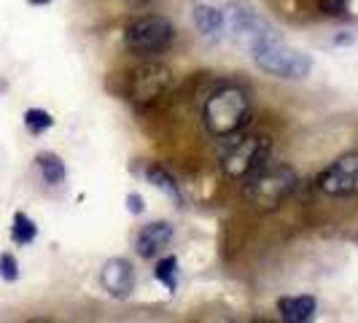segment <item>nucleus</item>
Listing matches in <instances>:
<instances>
[{
  "label": "nucleus",
  "mask_w": 358,
  "mask_h": 323,
  "mask_svg": "<svg viewBox=\"0 0 358 323\" xmlns=\"http://www.w3.org/2000/svg\"><path fill=\"white\" fill-rule=\"evenodd\" d=\"M251 122V97L237 84L215 89L202 108V124L213 138H234Z\"/></svg>",
  "instance_id": "f257e3e1"
},
{
  "label": "nucleus",
  "mask_w": 358,
  "mask_h": 323,
  "mask_svg": "<svg viewBox=\"0 0 358 323\" xmlns=\"http://www.w3.org/2000/svg\"><path fill=\"white\" fill-rule=\"evenodd\" d=\"M296 189V173L288 164H262L243 183V197L256 210H275L286 202Z\"/></svg>",
  "instance_id": "f03ea898"
},
{
  "label": "nucleus",
  "mask_w": 358,
  "mask_h": 323,
  "mask_svg": "<svg viewBox=\"0 0 358 323\" xmlns=\"http://www.w3.org/2000/svg\"><path fill=\"white\" fill-rule=\"evenodd\" d=\"M272 141L267 135H243L221 154V173L232 180H245L262 164H267Z\"/></svg>",
  "instance_id": "7ed1b4c3"
},
{
  "label": "nucleus",
  "mask_w": 358,
  "mask_h": 323,
  "mask_svg": "<svg viewBox=\"0 0 358 323\" xmlns=\"http://www.w3.org/2000/svg\"><path fill=\"white\" fill-rule=\"evenodd\" d=\"M176 41V27L173 22L157 14H145L138 17L129 27L124 30V43L127 49L138 57H151V54L167 52Z\"/></svg>",
  "instance_id": "20e7f679"
},
{
  "label": "nucleus",
  "mask_w": 358,
  "mask_h": 323,
  "mask_svg": "<svg viewBox=\"0 0 358 323\" xmlns=\"http://www.w3.org/2000/svg\"><path fill=\"white\" fill-rule=\"evenodd\" d=\"M253 62L269 76H280V78H305L313 71V59L307 54L296 52L286 46L280 38H272L267 43H262L253 52Z\"/></svg>",
  "instance_id": "39448f33"
},
{
  "label": "nucleus",
  "mask_w": 358,
  "mask_h": 323,
  "mask_svg": "<svg viewBox=\"0 0 358 323\" xmlns=\"http://www.w3.org/2000/svg\"><path fill=\"white\" fill-rule=\"evenodd\" d=\"M173 87V73L162 62H143L127 76V97L135 106H151Z\"/></svg>",
  "instance_id": "423d86ee"
},
{
  "label": "nucleus",
  "mask_w": 358,
  "mask_h": 323,
  "mask_svg": "<svg viewBox=\"0 0 358 323\" xmlns=\"http://www.w3.org/2000/svg\"><path fill=\"white\" fill-rule=\"evenodd\" d=\"M224 24H229V33H232L234 43H240L245 52H256L262 43H267L272 38H278V33L269 27L267 22L240 8V6H229L227 8V17H224Z\"/></svg>",
  "instance_id": "0eeeda50"
},
{
  "label": "nucleus",
  "mask_w": 358,
  "mask_h": 323,
  "mask_svg": "<svg viewBox=\"0 0 358 323\" xmlns=\"http://www.w3.org/2000/svg\"><path fill=\"white\" fill-rule=\"evenodd\" d=\"M318 189L329 197H358V151L331 162L318 178Z\"/></svg>",
  "instance_id": "6e6552de"
},
{
  "label": "nucleus",
  "mask_w": 358,
  "mask_h": 323,
  "mask_svg": "<svg viewBox=\"0 0 358 323\" xmlns=\"http://www.w3.org/2000/svg\"><path fill=\"white\" fill-rule=\"evenodd\" d=\"M100 283L113 299H127L135 291V269L127 259H108L100 269Z\"/></svg>",
  "instance_id": "1a4fd4ad"
},
{
  "label": "nucleus",
  "mask_w": 358,
  "mask_h": 323,
  "mask_svg": "<svg viewBox=\"0 0 358 323\" xmlns=\"http://www.w3.org/2000/svg\"><path fill=\"white\" fill-rule=\"evenodd\" d=\"M173 234H176V229H173L170 221H151V224H145L143 229L138 232L135 251L141 253L143 259H154V256H159L170 245Z\"/></svg>",
  "instance_id": "9d476101"
},
{
  "label": "nucleus",
  "mask_w": 358,
  "mask_h": 323,
  "mask_svg": "<svg viewBox=\"0 0 358 323\" xmlns=\"http://www.w3.org/2000/svg\"><path fill=\"white\" fill-rule=\"evenodd\" d=\"M278 313L288 323H305L315 318L318 302H315V296H283L278 302Z\"/></svg>",
  "instance_id": "9b49d317"
},
{
  "label": "nucleus",
  "mask_w": 358,
  "mask_h": 323,
  "mask_svg": "<svg viewBox=\"0 0 358 323\" xmlns=\"http://www.w3.org/2000/svg\"><path fill=\"white\" fill-rule=\"evenodd\" d=\"M194 24H197V30L202 33L205 38H221L224 33V14L213 8V6H205V3H197L194 6Z\"/></svg>",
  "instance_id": "f8f14e48"
},
{
  "label": "nucleus",
  "mask_w": 358,
  "mask_h": 323,
  "mask_svg": "<svg viewBox=\"0 0 358 323\" xmlns=\"http://www.w3.org/2000/svg\"><path fill=\"white\" fill-rule=\"evenodd\" d=\"M38 170H41V178L46 180L49 186H59V183H65V175H68V170H65V162L59 159L57 154H38Z\"/></svg>",
  "instance_id": "ddd939ff"
},
{
  "label": "nucleus",
  "mask_w": 358,
  "mask_h": 323,
  "mask_svg": "<svg viewBox=\"0 0 358 323\" xmlns=\"http://www.w3.org/2000/svg\"><path fill=\"white\" fill-rule=\"evenodd\" d=\"M145 175H148V180L159 189V192H164L167 197L173 199L176 205H183V197H180V189H178V183H176V178L162 167V164H151L148 170H145Z\"/></svg>",
  "instance_id": "4468645a"
},
{
  "label": "nucleus",
  "mask_w": 358,
  "mask_h": 323,
  "mask_svg": "<svg viewBox=\"0 0 358 323\" xmlns=\"http://www.w3.org/2000/svg\"><path fill=\"white\" fill-rule=\"evenodd\" d=\"M154 278H157L170 294L178 291V259H176V256H164L159 264H157V269H154Z\"/></svg>",
  "instance_id": "2eb2a0df"
},
{
  "label": "nucleus",
  "mask_w": 358,
  "mask_h": 323,
  "mask_svg": "<svg viewBox=\"0 0 358 323\" xmlns=\"http://www.w3.org/2000/svg\"><path fill=\"white\" fill-rule=\"evenodd\" d=\"M38 234V227L33 218H27L24 213H17L14 215V224H11V237H14V243L17 245H30L33 240H36Z\"/></svg>",
  "instance_id": "dca6fc26"
},
{
  "label": "nucleus",
  "mask_w": 358,
  "mask_h": 323,
  "mask_svg": "<svg viewBox=\"0 0 358 323\" xmlns=\"http://www.w3.org/2000/svg\"><path fill=\"white\" fill-rule=\"evenodd\" d=\"M52 124H54L52 113H49V110H43V108H30V110L24 113V127H27V132H33V135L46 132Z\"/></svg>",
  "instance_id": "f3484780"
},
{
  "label": "nucleus",
  "mask_w": 358,
  "mask_h": 323,
  "mask_svg": "<svg viewBox=\"0 0 358 323\" xmlns=\"http://www.w3.org/2000/svg\"><path fill=\"white\" fill-rule=\"evenodd\" d=\"M0 278L6 283H14L19 278V261L14 259V253H0Z\"/></svg>",
  "instance_id": "a211bd4d"
},
{
  "label": "nucleus",
  "mask_w": 358,
  "mask_h": 323,
  "mask_svg": "<svg viewBox=\"0 0 358 323\" xmlns=\"http://www.w3.org/2000/svg\"><path fill=\"white\" fill-rule=\"evenodd\" d=\"M323 11L329 17H340L348 11V0H323Z\"/></svg>",
  "instance_id": "6ab92c4d"
},
{
  "label": "nucleus",
  "mask_w": 358,
  "mask_h": 323,
  "mask_svg": "<svg viewBox=\"0 0 358 323\" xmlns=\"http://www.w3.org/2000/svg\"><path fill=\"white\" fill-rule=\"evenodd\" d=\"M127 208H129V213L132 215H141L143 213V197L141 194H127Z\"/></svg>",
  "instance_id": "aec40b11"
},
{
  "label": "nucleus",
  "mask_w": 358,
  "mask_h": 323,
  "mask_svg": "<svg viewBox=\"0 0 358 323\" xmlns=\"http://www.w3.org/2000/svg\"><path fill=\"white\" fill-rule=\"evenodd\" d=\"M127 6H132V8H145V6H151V3H157V0H124Z\"/></svg>",
  "instance_id": "412c9836"
},
{
  "label": "nucleus",
  "mask_w": 358,
  "mask_h": 323,
  "mask_svg": "<svg viewBox=\"0 0 358 323\" xmlns=\"http://www.w3.org/2000/svg\"><path fill=\"white\" fill-rule=\"evenodd\" d=\"M27 3H33V6H46V3H52V0H27Z\"/></svg>",
  "instance_id": "4be33fe9"
}]
</instances>
